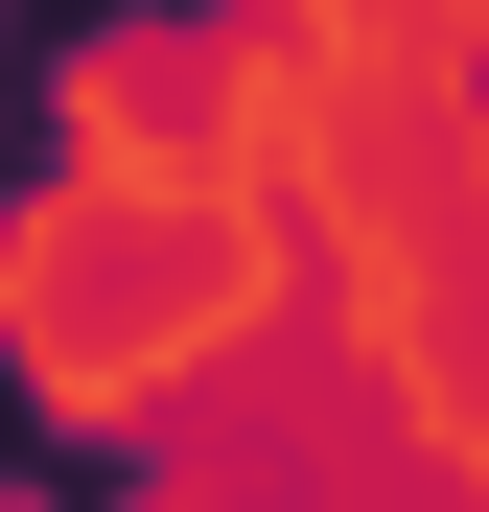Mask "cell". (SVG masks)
<instances>
[{
  "label": "cell",
  "mask_w": 489,
  "mask_h": 512,
  "mask_svg": "<svg viewBox=\"0 0 489 512\" xmlns=\"http://www.w3.org/2000/svg\"><path fill=\"white\" fill-rule=\"evenodd\" d=\"M117 24H187V0H0V233H24L47 140H70V47H117ZM117 489H140V466L70 443V419L24 396V350H0V512H117Z\"/></svg>",
  "instance_id": "1"
}]
</instances>
